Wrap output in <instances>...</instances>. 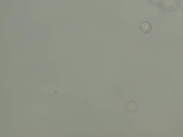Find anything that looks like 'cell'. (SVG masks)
Returning a JSON list of instances; mask_svg holds the SVG:
<instances>
[{"instance_id": "6da1fadb", "label": "cell", "mask_w": 183, "mask_h": 137, "mask_svg": "<svg viewBox=\"0 0 183 137\" xmlns=\"http://www.w3.org/2000/svg\"><path fill=\"white\" fill-rule=\"evenodd\" d=\"M140 29L143 34H149L152 30V26L149 22L144 21L141 23Z\"/></svg>"}, {"instance_id": "7a4b0ae2", "label": "cell", "mask_w": 183, "mask_h": 137, "mask_svg": "<svg viewBox=\"0 0 183 137\" xmlns=\"http://www.w3.org/2000/svg\"><path fill=\"white\" fill-rule=\"evenodd\" d=\"M125 108L129 112H135L137 109V103L135 101L130 102L125 105Z\"/></svg>"}, {"instance_id": "3957f363", "label": "cell", "mask_w": 183, "mask_h": 137, "mask_svg": "<svg viewBox=\"0 0 183 137\" xmlns=\"http://www.w3.org/2000/svg\"><path fill=\"white\" fill-rule=\"evenodd\" d=\"M182 11H183V9H182Z\"/></svg>"}]
</instances>
